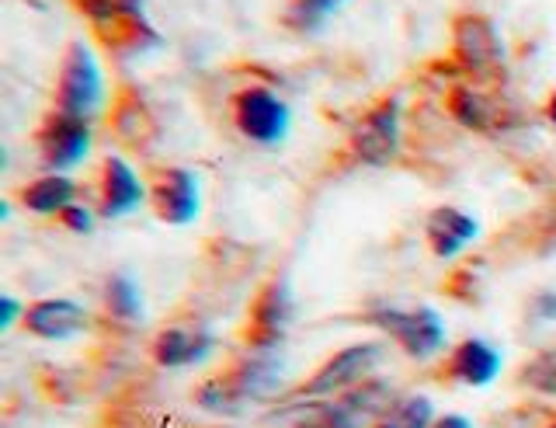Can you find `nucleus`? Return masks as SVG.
Returning a JSON list of instances; mask_svg holds the SVG:
<instances>
[{
    "mask_svg": "<svg viewBox=\"0 0 556 428\" xmlns=\"http://www.w3.org/2000/svg\"><path fill=\"white\" fill-rule=\"evenodd\" d=\"M104 101V74L94 49L84 39H74L63 49L60 74H56V109L91 118Z\"/></svg>",
    "mask_w": 556,
    "mask_h": 428,
    "instance_id": "nucleus-1",
    "label": "nucleus"
},
{
    "mask_svg": "<svg viewBox=\"0 0 556 428\" xmlns=\"http://www.w3.org/2000/svg\"><path fill=\"white\" fill-rule=\"evenodd\" d=\"M233 126L243 140L257 147H278L286 143L292 129V112L271 88H243L230 101Z\"/></svg>",
    "mask_w": 556,
    "mask_h": 428,
    "instance_id": "nucleus-2",
    "label": "nucleus"
},
{
    "mask_svg": "<svg viewBox=\"0 0 556 428\" xmlns=\"http://www.w3.org/2000/svg\"><path fill=\"white\" fill-rule=\"evenodd\" d=\"M365 320L379 328L387 338H393L410 358L425 363V358L445 352V320L431 311V306H417V311H372Z\"/></svg>",
    "mask_w": 556,
    "mask_h": 428,
    "instance_id": "nucleus-3",
    "label": "nucleus"
},
{
    "mask_svg": "<svg viewBox=\"0 0 556 428\" xmlns=\"http://www.w3.org/2000/svg\"><path fill=\"white\" fill-rule=\"evenodd\" d=\"M382 358V345L376 341H362V345H348L334 352L327 363L309 376L300 387V398H341V393L365 387V380L372 376V369Z\"/></svg>",
    "mask_w": 556,
    "mask_h": 428,
    "instance_id": "nucleus-4",
    "label": "nucleus"
},
{
    "mask_svg": "<svg viewBox=\"0 0 556 428\" xmlns=\"http://www.w3.org/2000/svg\"><path fill=\"white\" fill-rule=\"evenodd\" d=\"M35 147H39V158L49 171L66 175L91 153V118L52 109L35 133Z\"/></svg>",
    "mask_w": 556,
    "mask_h": 428,
    "instance_id": "nucleus-5",
    "label": "nucleus"
},
{
    "mask_svg": "<svg viewBox=\"0 0 556 428\" xmlns=\"http://www.w3.org/2000/svg\"><path fill=\"white\" fill-rule=\"evenodd\" d=\"M452 56L466 74L486 77L504 63V42L497 25L486 14L466 11L452 22Z\"/></svg>",
    "mask_w": 556,
    "mask_h": 428,
    "instance_id": "nucleus-6",
    "label": "nucleus"
},
{
    "mask_svg": "<svg viewBox=\"0 0 556 428\" xmlns=\"http://www.w3.org/2000/svg\"><path fill=\"white\" fill-rule=\"evenodd\" d=\"M400 101L382 98L352 129V153L362 164L387 167L400 158Z\"/></svg>",
    "mask_w": 556,
    "mask_h": 428,
    "instance_id": "nucleus-7",
    "label": "nucleus"
},
{
    "mask_svg": "<svg viewBox=\"0 0 556 428\" xmlns=\"http://www.w3.org/2000/svg\"><path fill=\"white\" fill-rule=\"evenodd\" d=\"M150 205L161 224L167 227H188L202 213V192L199 175L188 167H164L150 181Z\"/></svg>",
    "mask_w": 556,
    "mask_h": 428,
    "instance_id": "nucleus-8",
    "label": "nucleus"
},
{
    "mask_svg": "<svg viewBox=\"0 0 556 428\" xmlns=\"http://www.w3.org/2000/svg\"><path fill=\"white\" fill-rule=\"evenodd\" d=\"M98 213L104 219H122L136 213L139 205L150 202V185L129 167V161L122 158H104L101 164V188H98Z\"/></svg>",
    "mask_w": 556,
    "mask_h": 428,
    "instance_id": "nucleus-9",
    "label": "nucleus"
},
{
    "mask_svg": "<svg viewBox=\"0 0 556 428\" xmlns=\"http://www.w3.org/2000/svg\"><path fill=\"white\" fill-rule=\"evenodd\" d=\"M425 237H428V248L434 259L448 262L477 241L480 224L469 213L456 210V205H439V210H431L425 219Z\"/></svg>",
    "mask_w": 556,
    "mask_h": 428,
    "instance_id": "nucleus-10",
    "label": "nucleus"
},
{
    "mask_svg": "<svg viewBox=\"0 0 556 428\" xmlns=\"http://www.w3.org/2000/svg\"><path fill=\"white\" fill-rule=\"evenodd\" d=\"M22 320L35 338L46 341H66L87 331V311L74 300H35L25 306Z\"/></svg>",
    "mask_w": 556,
    "mask_h": 428,
    "instance_id": "nucleus-11",
    "label": "nucleus"
},
{
    "mask_svg": "<svg viewBox=\"0 0 556 428\" xmlns=\"http://www.w3.org/2000/svg\"><path fill=\"white\" fill-rule=\"evenodd\" d=\"M445 373L448 380H456L463 387H486L501 373V352L494 345H486L483 338H466L463 345L452 349Z\"/></svg>",
    "mask_w": 556,
    "mask_h": 428,
    "instance_id": "nucleus-12",
    "label": "nucleus"
},
{
    "mask_svg": "<svg viewBox=\"0 0 556 428\" xmlns=\"http://www.w3.org/2000/svg\"><path fill=\"white\" fill-rule=\"evenodd\" d=\"M213 335L191 331V328H164L153 338V363L164 369H181V366H199L202 358L213 352Z\"/></svg>",
    "mask_w": 556,
    "mask_h": 428,
    "instance_id": "nucleus-13",
    "label": "nucleus"
},
{
    "mask_svg": "<svg viewBox=\"0 0 556 428\" xmlns=\"http://www.w3.org/2000/svg\"><path fill=\"white\" fill-rule=\"evenodd\" d=\"M448 115L473 133H494L504 126V105L497 95L480 88H456L448 95Z\"/></svg>",
    "mask_w": 556,
    "mask_h": 428,
    "instance_id": "nucleus-14",
    "label": "nucleus"
},
{
    "mask_svg": "<svg viewBox=\"0 0 556 428\" xmlns=\"http://www.w3.org/2000/svg\"><path fill=\"white\" fill-rule=\"evenodd\" d=\"M292 317V300L282 282H271L257 293L251 306V324H254V341L257 345H271L275 338H282L286 324Z\"/></svg>",
    "mask_w": 556,
    "mask_h": 428,
    "instance_id": "nucleus-15",
    "label": "nucleus"
},
{
    "mask_svg": "<svg viewBox=\"0 0 556 428\" xmlns=\"http://www.w3.org/2000/svg\"><path fill=\"white\" fill-rule=\"evenodd\" d=\"M74 199H77V181L56 175V171H49V175L35 178L31 185L22 188V205L35 216H63L74 205Z\"/></svg>",
    "mask_w": 556,
    "mask_h": 428,
    "instance_id": "nucleus-16",
    "label": "nucleus"
},
{
    "mask_svg": "<svg viewBox=\"0 0 556 428\" xmlns=\"http://www.w3.org/2000/svg\"><path fill=\"white\" fill-rule=\"evenodd\" d=\"M344 4L348 0H289L286 11H282V25L306 36V32L324 28Z\"/></svg>",
    "mask_w": 556,
    "mask_h": 428,
    "instance_id": "nucleus-17",
    "label": "nucleus"
},
{
    "mask_svg": "<svg viewBox=\"0 0 556 428\" xmlns=\"http://www.w3.org/2000/svg\"><path fill=\"white\" fill-rule=\"evenodd\" d=\"M104 306L109 314L118 320H139L143 317V297H139V286L129 276H112L104 286Z\"/></svg>",
    "mask_w": 556,
    "mask_h": 428,
    "instance_id": "nucleus-18",
    "label": "nucleus"
},
{
    "mask_svg": "<svg viewBox=\"0 0 556 428\" xmlns=\"http://www.w3.org/2000/svg\"><path fill=\"white\" fill-rule=\"evenodd\" d=\"M434 407L428 398H421V393H414V398H404L396 401L393 411L387 415V421H393L396 428H431L434 425Z\"/></svg>",
    "mask_w": 556,
    "mask_h": 428,
    "instance_id": "nucleus-19",
    "label": "nucleus"
},
{
    "mask_svg": "<svg viewBox=\"0 0 556 428\" xmlns=\"http://www.w3.org/2000/svg\"><path fill=\"white\" fill-rule=\"evenodd\" d=\"M526 380L532 390L539 393H556V352H543V355H535L532 363H526V369H521Z\"/></svg>",
    "mask_w": 556,
    "mask_h": 428,
    "instance_id": "nucleus-20",
    "label": "nucleus"
},
{
    "mask_svg": "<svg viewBox=\"0 0 556 428\" xmlns=\"http://www.w3.org/2000/svg\"><path fill=\"white\" fill-rule=\"evenodd\" d=\"M60 224L70 230V234H91L94 230V210L91 205H70V210L60 216Z\"/></svg>",
    "mask_w": 556,
    "mask_h": 428,
    "instance_id": "nucleus-21",
    "label": "nucleus"
},
{
    "mask_svg": "<svg viewBox=\"0 0 556 428\" xmlns=\"http://www.w3.org/2000/svg\"><path fill=\"white\" fill-rule=\"evenodd\" d=\"M17 317H25V306L17 303L11 293H4V297H0V331H11V324Z\"/></svg>",
    "mask_w": 556,
    "mask_h": 428,
    "instance_id": "nucleus-22",
    "label": "nucleus"
},
{
    "mask_svg": "<svg viewBox=\"0 0 556 428\" xmlns=\"http://www.w3.org/2000/svg\"><path fill=\"white\" fill-rule=\"evenodd\" d=\"M535 311H539V317L556 320V293H539V300H535Z\"/></svg>",
    "mask_w": 556,
    "mask_h": 428,
    "instance_id": "nucleus-23",
    "label": "nucleus"
},
{
    "mask_svg": "<svg viewBox=\"0 0 556 428\" xmlns=\"http://www.w3.org/2000/svg\"><path fill=\"white\" fill-rule=\"evenodd\" d=\"M431 428H473V421L463 415H442V418H434Z\"/></svg>",
    "mask_w": 556,
    "mask_h": 428,
    "instance_id": "nucleus-24",
    "label": "nucleus"
},
{
    "mask_svg": "<svg viewBox=\"0 0 556 428\" xmlns=\"http://www.w3.org/2000/svg\"><path fill=\"white\" fill-rule=\"evenodd\" d=\"M543 115H546V123H549V129L556 133V91L546 98V109H543Z\"/></svg>",
    "mask_w": 556,
    "mask_h": 428,
    "instance_id": "nucleus-25",
    "label": "nucleus"
},
{
    "mask_svg": "<svg viewBox=\"0 0 556 428\" xmlns=\"http://www.w3.org/2000/svg\"><path fill=\"white\" fill-rule=\"evenodd\" d=\"M372 428H396V425H393V421H387V418H382V421H379V425H372Z\"/></svg>",
    "mask_w": 556,
    "mask_h": 428,
    "instance_id": "nucleus-26",
    "label": "nucleus"
},
{
    "mask_svg": "<svg viewBox=\"0 0 556 428\" xmlns=\"http://www.w3.org/2000/svg\"><path fill=\"white\" fill-rule=\"evenodd\" d=\"M549 428H556V421H553V425H549Z\"/></svg>",
    "mask_w": 556,
    "mask_h": 428,
    "instance_id": "nucleus-27",
    "label": "nucleus"
}]
</instances>
